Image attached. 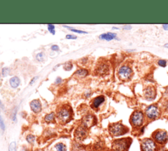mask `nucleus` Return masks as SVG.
Wrapping results in <instances>:
<instances>
[{"label": "nucleus", "mask_w": 168, "mask_h": 151, "mask_svg": "<svg viewBox=\"0 0 168 151\" xmlns=\"http://www.w3.org/2000/svg\"><path fill=\"white\" fill-rule=\"evenodd\" d=\"M124 28L125 30H130V29H131V26H130V25L124 26Z\"/></svg>", "instance_id": "obj_31"}, {"label": "nucleus", "mask_w": 168, "mask_h": 151, "mask_svg": "<svg viewBox=\"0 0 168 151\" xmlns=\"http://www.w3.org/2000/svg\"><path fill=\"white\" fill-rule=\"evenodd\" d=\"M87 135V130L85 127L83 126H80L77 128L75 132V137L78 140H82L86 137Z\"/></svg>", "instance_id": "obj_11"}, {"label": "nucleus", "mask_w": 168, "mask_h": 151, "mask_svg": "<svg viewBox=\"0 0 168 151\" xmlns=\"http://www.w3.org/2000/svg\"><path fill=\"white\" fill-rule=\"evenodd\" d=\"M117 75L119 78L121 80H128L132 76V70L128 66L124 65L119 68Z\"/></svg>", "instance_id": "obj_6"}, {"label": "nucleus", "mask_w": 168, "mask_h": 151, "mask_svg": "<svg viewBox=\"0 0 168 151\" xmlns=\"http://www.w3.org/2000/svg\"><path fill=\"white\" fill-rule=\"evenodd\" d=\"M95 123H96V118L91 114L86 116L82 119V126L86 128H89L91 126L95 125Z\"/></svg>", "instance_id": "obj_9"}, {"label": "nucleus", "mask_w": 168, "mask_h": 151, "mask_svg": "<svg viewBox=\"0 0 168 151\" xmlns=\"http://www.w3.org/2000/svg\"><path fill=\"white\" fill-rule=\"evenodd\" d=\"M9 151H16V144L15 142H12L9 147Z\"/></svg>", "instance_id": "obj_21"}, {"label": "nucleus", "mask_w": 168, "mask_h": 151, "mask_svg": "<svg viewBox=\"0 0 168 151\" xmlns=\"http://www.w3.org/2000/svg\"><path fill=\"white\" fill-rule=\"evenodd\" d=\"M37 77H35V78H33V79H32V80L31 81L30 84H32V83H33V82H35V81H36V80L37 79Z\"/></svg>", "instance_id": "obj_34"}, {"label": "nucleus", "mask_w": 168, "mask_h": 151, "mask_svg": "<svg viewBox=\"0 0 168 151\" xmlns=\"http://www.w3.org/2000/svg\"><path fill=\"white\" fill-rule=\"evenodd\" d=\"M156 90L152 86H148L144 90V96L146 99L148 100H152L156 97Z\"/></svg>", "instance_id": "obj_10"}, {"label": "nucleus", "mask_w": 168, "mask_h": 151, "mask_svg": "<svg viewBox=\"0 0 168 151\" xmlns=\"http://www.w3.org/2000/svg\"><path fill=\"white\" fill-rule=\"evenodd\" d=\"M66 38L67 39H76L77 37L76 36H74V35H67Z\"/></svg>", "instance_id": "obj_27"}, {"label": "nucleus", "mask_w": 168, "mask_h": 151, "mask_svg": "<svg viewBox=\"0 0 168 151\" xmlns=\"http://www.w3.org/2000/svg\"><path fill=\"white\" fill-rule=\"evenodd\" d=\"M30 107L31 109L32 110L33 112L35 113L40 112L41 109V104L40 100H33L30 103Z\"/></svg>", "instance_id": "obj_12"}, {"label": "nucleus", "mask_w": 168, "mask_h": 151, "mask_svg": "<svg viewBox=\"0 0 168 151\" xmlns=\"http://www.w3.org/2000/svg\"><path fill=\"white\" fill-rule=\"evenodd\" d=\"M19 83H20V80H19V78H17V77H13L10 80V84H11V87H13V88L17 87L19 86Z\"/></svg>", "instance_id": "obj_16"}, {"label": "nucleus", "mask_w": 168, "mask_h": 151, "mask_svg": "<svg viewBox=\"0 0 168 151\" xmlns=\"http://www.w3.org/2000/svg\"><path fill=\"white\" fill-rule=\"evenodd\" d=\"M145 114L150 120H155L160 116V112L156 105H150L145 110Z\"/></svg>", "instance_id": "obj_7"}, {"label": "nucleus", "mask_w": 168, "mask_h": 151, "mask_svg": "<svg viewBox=\"0 0 168 151\" xmlns=\"http://www.w3.org/2000/svg\"><path fill=\"white\" fill-rule=\"evenodd\" d=\"M163 28L165 30H168V24H163Z\"/></svg>", "instance_id": "obj_32"}, {"label": "nucleus", "mask_w": 168, "mask_h": 151, "mask_svg": "<svg viewBox=\"0 0 168 151\" xmlns=\"http://www.w3.org/2000/svg\"><path fill=\"white\" fill-rule=\"evenodd\" d=\"M129 131L128 128L121 123L112 124L109 127V131L113 136L117 137L125 134Z\"/></svg>", "instance_id": "obj_2"}, {"label": "nucleus", "mask_w": 168, "mask_h": 151, "mask_svg": "<svg viewBox=\"0 0 168 151\" xmlns=\"http://www.w3.org/2000/svg\"><path fill=\"white\" fill-rule=\"evenodd\" d=\"M88 74V71L86 69H80L77 71H76V72L75 73V74H76L77 76L80 77H85Z\"/></svg>", "instance_id": "obj_17"}, {"label": "nucleus", "mask_w": 168, "mask_h": 151, "mask_svg": "<svg viewBox=\"0 0 168 151\" xmlns=\"http://www.w3.org/2000/svg\"><path fill=\"white\" fill-rule=\"evenodd\" d=\"M131 124L133 127H140L144 122V114L141 111L136 110L131 114Z\"/></svg>", "instance_id": "obj_4"}, {"label": "nucleus", "mask_w": 168, "mask_h": 151, "mask_svg": "<svg viewBox=\"0 0 168 151\" xmlns=\"http://www.w3.org/2000/svg\"><path fill=\"white\" fill-rule=\"evenodd\" d=\"M2 72H3V74L4 75V76H5L7 72H8V69H7V68H3V70H2Z\"/></svg>", "instance_id": "obj_30"}, {"label": "nucleus", "mask_w": 168, "mask_h": 151, "mask_svg": "<svg viewBox=\"0 0 168 151\" xmlns=\"http://www.w3.org/2000/svg\"><path fill=\"white\" fill-rule=\"evenodd\" d=\"M36 59H37V60H40V61H41V60H43V53H39L38 55L36 56Z\"/></svg>", "instance_id": "obj_25"}, {"label": "nucleus", "mask_w": 168, "mask_h": 151, "mask_svg": "<svg viewBox=\"0 0 168 151\" xmlns=\"http://www.w3.org/2000/svg\"><path fill=\"white\" fill-rule=\"evenodd\" d=\"M131 142L130 138L116 139L112 143V149L114 151H125L129 148Z\"/></svg>", "instance_id": "obj_1"}, {"label": "nucleus", "mask_w": 168, "mask_h": 151, "mask_svg": "<svg viewBox=\"0 0 168 151\" xmlns=\"http://www.w3.org/2000/svg\"><path fill=\"white\" fill-rule=\"evenodd\" d=\"M108 70V66L105 63H101L97 68V72L99 74H105Z\"/></svg>", "instance_id": "obj_14"}, {"label": "nucleus", "mask_w": 168, "mask_h": 151, "mask_svg": "<svg viewBox=\"0 0 168 151\" xmlns=\"http://www.w3.org/2000/svg\"><path fill=\"white\" fill-rule=\"evenodd\" d=\"M167 62L165 61V60H160L158 61V64L160 66L165 67L166 66Z\"/></svg>", "instance_id": "obj_24"}, {"label": "nucleus", "mask_w": 168, "mask_h": 151, "mask_svg": "<svg viewBox=\"0 0 168 151\" xmlns=\"http://www.w3.org/2000/svg\"><path fill=\"white\" fill-rule=\"evenodd\" d=\"M56 151H66V147L63 143H58L55 145Z\"/></svg>", "instance_id": "obj_19"}, {"label": "nucleus", "mask_w": 168, "mask_h": 151, "mask_svg": "<svg viewBox=\"0 0 168 151\" xmlns=\"http://www.w3.org/2000/svg\"><path fill=\"white\" fill-rule=\"evenodd\" d=\"M100 39L105 40L107 41H110L114 39L116 37V34L114 33H111V32H108L106 33H103L99 36Z\"/></svg>", "instance_id": "obj_13"}, {"label": "nucleus", "mask_w": 168, "mask_h": 151, "mask_svg": "<svg viewBox=\"0 0 168 151\" xmlns=\"http://www.w3.org/2000/svg\"><path fill=\"white\" fill-rule=\"evenodd\" d=\"M152 137L156 143L160 144H164L167 143L168 140L167 133L165 131L158 130L152 134Z\"/></svg>", "instance_id": "obj_5"}, {"label": "nucleus", "mask_w": 168, "mask_h": 151, "mask_svg": "<svg viewBox=\"0 0 168 151\" xmlns=\"http://www.w3.org/2000/svg\"><path fill=\"white\" fill-rule=\"evenodd\" d=\"M72 63H66V64H64V69L66 70H70L72 68Z\"/></svg>", "instance_id": "obj_23"}, {"label": "nucleus", "mask_w": 168, "mask_h": 151, "mask_svg": "<svg viewBox=\"0 0 168 151\" xmlns=\"http://www.w3.org/2000/svg\"><path fill=\"white\" fill-rule=\"evenodd\" d=\"M26 140L28 143L32 144V143H33V142H34V141H35V137L32 135H28L26 137Z\"/></svg>", "instance_id": "obj_20"}, {"label": "nucleus", "mask_w": 168, "mask_h": 151, "mask_svg": "<svg viewBox=\"0 0 168 151\" xmlns=\"http://www.w3.org/2000/svg\"><path fill=\"white\" fill-rule=\"evenodd\" d=\"M1 105H2V103H1V102H0V107H1Z\"/></svg>", "instance_id": "obj_36"}, {"label": "nucleus", "mask_w": 168, "mask_h": 151, "mask_svg": "<svg viewBox=\"0 0 168 151\" xmlns=\"http://www.w3.org/2000/svg\"><path fill=\"white\" fill-rule=\"evenodd\" d=\"M57 117L60 122L66 123L68 122L71 118L70 110L66 107H63L58 112Z\"/></svg>", "instance_id": "obj_8"}, {"label": "nucleus", "mask_w": 168, "mask_h": 151, "mask_svg": "<svg viewBox=\"0 0 168 151\" xmlns=\"http://www.w3.org/2000/svg\"><path fill=\"white\" fill-rule=\"evenodd\" d=\"M61 82V79H60V78H58L57 79V81H56V83H59L60 82Z\"/></svg>", "instance_id": "obj_33"}, {"label": "nucleus", "mask_w": 168, "mask_h": 151, "mask_svg": "<svg viewBox=\"0 0 168 151\" xmlns=\"http://www.w3.org/2000/svg\"><path fill=\"white\" fill-rule=\"evenodd\" d=\"M0 127L2 128V130H5L4 123H3V120L1 116H0Z\"/></svg>", "instance_id": "obj_26"}, {"label": "nucleus", "mask_w": 168, "mask_h": 151, "mask_svg": "<svg viewBox=\"0 0 168 151\" xmlns=\"http://www.w3.org/2000/svg\"><path fill=\"white\" fill-rule=\"evenodd\" d=\"M48 29L50 31V32H51L53 34H55V26L53 25V24H49Z\"/></svg>", "instance_id": "obj_22"}, {"label": "nucleus", "mask_w": 168, "mask_h": 151, "mask_svg": "<svg viewBox=\"0 0 168 151\" xmlns=\"http://www.w3.org/2000/svg\"><path fill=\"white\" fill-rule=\"evenodd\" d=\"M104 101V97L103 96H99L94 99L93 101L92 106L93 108H97Z\"/></svg>", "instance_id": "obj_15"}, {"label": "nucleus", "mask_w": 168, "mask_h": 151, "mask_svg": "<svg viewBox=\"0 0 168 151\" xmlns=\"http://www.w3.org/2000/svg\"><path fill=\"white\" fill-rule=\"evenodd\" d=\"M141 151H158L156 142L149 138L144 139L141 143Z\"/></svg>", "instance_id": "obj_3"}, {"label": "nucleus", "mask_w": 168, "mask_h": 151, "mask_svg": "<svg viewBox=\"0 0 168 151\" xmlns=\"http://www.w3.org/2000/svg\"><path fill=\"white\" fill-rule=\"evenodd\" d=\"M164 47H167V48H168V43H166V44L164 45Z\"/></svg>", "instance_id": "obj_35"}, {"label": "nucleus", "mask_w": 168, "mask_h": 151, "mask_svg": "<svg viewBox=\"0 0 168 151\" xmlns=\"http://www.w3.org/2000/svg\"><path fill=\"white\" fill-rule=\"evenodd\" d=\"M72 31H73V32H77V33H87V32H83V31H81V30H75V29H70Z\"/></svg>", "instance_id": "obj_28"}, {"label": "nucleus", "mask_w": 168, "mask_h": 151, "mask_svg": "<svg viewBox=\"0 0 168 151\" xmlns=\"http://www.w3.org/2000/svg\"><path fill=\"white\" fill-rule=\"evenodd\" d=\"M51 49H52L53 51H58V50H59V47H58L57 46L54 45V46H53L52 47H51Z\"/></svg>", "instance_id": "obj_29"}, {"label": "nucleus", "mask_w": 168, "mask_h": 151, "mask_svg": "<svg viewBox=\"0 0 168 151\" xmlns=\"http://www.w3.org/2000/svg\"><path fill=\"white\" fill-rule=\"evenodd\" d=\"M55 115L54 114L53 112L51 113V114H49L45 117V121L47 122H53L55 120Z\"/></svg>", "instance_id": "obj_18"}, {"label": "nucleus", "mask_w": 168, "mask_h": 151, "mask_svg": "<svg viewBox=\"0 0 168 151\" xmlns=\"http://www.w3.org/2000/svg\"><path fill=\"white\" fill-rule=\"evenodd\" d=\"M167 151H168V150H167Z\"/></svg>", "instance_id": "obj_37"}]
</instances>
